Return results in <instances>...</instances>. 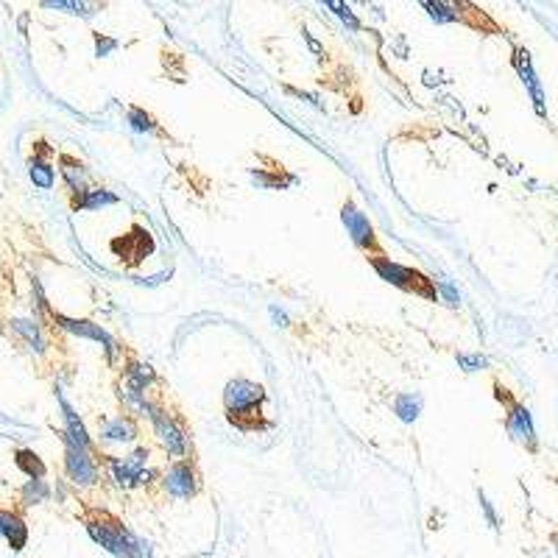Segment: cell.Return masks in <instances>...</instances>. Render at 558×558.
<instances>
[{
	"mask_svg": "<svg viewBox=\"0 0 558 558\" xmlns=\"http://www.w3.org/2000/svg\"><path fill=\"white\" fill-rule=\"evenodd\" d=\"M40 6L54 12L76 14V17H95L107 6V0H40Z\"/></svg>",
	"mask_w": 558,
	"mask_h": 558,
	"instance_id": "cell-15",
	"label": "cell"
},
{
	"mask_svg": "<svg viewBox=\"0 0 558 558\" xmlns=\"http://www.w3.org/2000/svg\"><path fill=\"white\" fill-rule=\"evenodd\" d=\"M436 288H439V291L444 293V296H447V302H450L452 307H455V305H461V299H458V293L452 291V288H450V285H447V282H439V285H436Z\"/></svg>",
	"mask_w": 558,
	"mask_h": 558,
	"instance_id": "cell-28",
	"label": "cell"
},
{
	"mask_svg": "<svg viewBox=\"0 0 558 558\" xmlns=\"http://www.w3.org/2000/svg\"><path fill=\"white\" fill-rule=\"evenodd\" d=\"M42 307L48 310V316L54 319V324L59 327V330L81 335V338H90V341H98V344L107 349L109 363H115V358L120 355V344L107 333V330H104V327H101V324H93V321L87 319H70V316H62V313H56L54 307L48 305V302H42Z\"/></svg>",
	"mask_w": 558,
	"mask_h": 558,
	"instance_id": "cell-7",
	"label": "cell"
},
{
	"mask_svg": "<svg viewBox=\"0 0 558 558\" xmlns=\"http://www.w3.org/2000/svg\"><path fill=\"white\" fill-rule=\"evenodd\" d=\"M321 3H324V6H330V9H333L335 17H341V20H344L346 26L352 28V31H360L358 17H355V14L349 12V6H346L344 0H321Z\"/></svg>",
	"mask_w": 558,
	"mask_h": 558,
	"instance_id": "cell-24",
	"label": "cell"
},
{
	"mask_svg": "<svg viewBox=\"0 0 558 558\" xmlns=\"http://www.w3.org/2000/svg\"><path fill=\"white\" fill-rule=\"evenodd\" d=\"M59 173H62V179H65V185L73 199L90 190V185H87V179H90L87 165H84L81 160H76V157H70V154H59Z\"/></svg>",
	"mask_w": 558,
	"mask_h": 558,
	"instance_id": "cell-13",
	"label": "cell"
},
{
	"mask_svg": "<svg viewBox=\"0 0 558 558\" xmlns=\"http://www.w3.org/2000/svg\"><path fill=\"white\" fill-rule=\"evenodd\" d=\"M394 413H397L399 422L411 425V422L419 419V413H422V397L419 394H397V399H394Z\"/></svg>",
	"mask_w": 558,
	"mask_h": 558,
	"instance_id": "cell-19",
	"label": "cell"
},
{
	"mask_svg": "<svg viewBox=\"0 0 558 558\" xmlns=\"http://www.w3.org/2000/svg\"><path fill=\"white\" fill-rule=\"evenodd\" d=\"M118 196L107 190V187H90L87 193H81L76 199H70V210L73 213H84V210H104V207H115Z\"/></svg>",
	"mask_w": 558,
	"mask_h": 558,
	"instance_id": "cell-14",
	"label": "cell"
},
{
	"mask_svg": "<svg viewBox=\"0 0 558 558\" xmlns=\"http://www.w3.org/2000/svg\"><path fill=\"white\" fill-rule=\"evenodd\" d=\"M341 221H344L352 243L358 246L360 252H366V257L383 254L380 243H377V235H374V226L372 221H369V215L360 213L358 207H355V201H346L344 207H341Z\"/></svg>",
	"mask_w": 558,
	"mask_h": 558,
	"instance_id": "cell-8",
	"label": "cell"
},
{
	"mask_svg": "<svg viewBox=\"0 0 558 558\" xmlns=\"http://www.w3.org/2000/svg\"><path fill=\"white\" fill-rule=\"evenodd\" d=\"M271 316H274L277 321H282V327H288V316H285V313H282L279 307H271Z\"/></svg>",
	"mask_w": 558,
	"mask_h": 558,
	"instance_id": "cell-29",
	"label": "cell"
},
{
	"mask_svg": "<svg viewBox=\"0 0 558 558\" xmlns=\"http://www.w3.org/2000/svg\"><path fill=\"white\" fill-rule=\"evenodd\" d=\"M118 40H109L104 34H95V56H109L112 51H118Z\"/></svg>",
	"mask_w": 558,
	"mask_h": 558,
	"instance_id": "cell-26",
	"label": "cell"
},
{
	"mask_svg": "<svg viewBox=\"0 0 558 558\" xmlns=\"http://www.w3.org/2000/svg\"><path fill=\"white\" fill-rule=\"evenodd\" d=\"M48 497H51V486L45 480H26V486L20 492V500L26 505L48 503Z\"/></svg>",
	"mask_w": 558,
	"mask_h": 558,
	"instance_id": "cell-23",
	"label": "cell"
},
{
	"mask_svg": "<svg viewBox=\"0 0 558 558\" xmlns=\"http://www.w3.org/2000/svg\"><path fill=\"white\" fill-rule=\"evenodd\" d=\"M146 416L151 419L154 433H157V439H160V444L165 447V452H168L171 458H176V461L187 458V452H190V441H187L185 425H182L179 419H173L171 413L165 411L160 402H151Z\"/></svg>",
	"mask_w": 558,
	"mask_h": 558,
	"instance_id": "cell-5",
	"label": "cell"
},
{
	"mask_svg": "<svg viewBox=\"0 0 558 558\" xmlns=\"http://www.w3.org/2000/svg\"><path fill=\"white\" fill-rule=\"evenodd\" d=\"M14 464H17V469H20L28 480H42L48 475V466L42 464V458L34 450L14 452Z\"/></svg>",
	"mask_w": 558,
	"mask_h": 558,
	"instance_id": "cell-17",
	"label": "cell"
},
{
	"mask_svg": "<svg viewBox=\"0 0 558 558\" xmlns=\"http://www.w3.org/2000/svg\"><path fill=\"white\" fill-rule=\"evenodd\" d=\"M425 6V12L436 20V23H461V14L452 6L450 0H419Z\"/></svg>",
	"mask_w": 558,
	"mask_h": 558,
	"instance_id": "cell-22",
	"label": "cell"
},
{
	"mask_svg": "<svg viewBox=\"0 0 558 558\" xmlns=\"http://www.w3.org/2000/svg\"><path fill=\"white\" fill-rule=\"evenodd\" d=\"M101 439L118 441V444H129V441L137 439V425H134L129 416H115V419H107V422L101 425Z\"/></svg>",
	"mask_w": 558,
	"mask_h": 558,
	"instance_id": "cell-16",
	"label": "cell"
},
{
	"mask_svg": "<svg viewBox=\"0 0 558 558\" xmlns=\"http://www.w3.org/2000/svg\"><path fill=\"white\" fill-rule=\"evenodd\" d=\"M12 327L17 330V333L26 338V344L37 352V355H42L45 349H48V341H45V335H42L40 324L37 321H28V319H14Z\"/></svg>",
	"mask_w": 558,
	"mask_h": 558,
	"instance_id": "cell-18",
	"label": "cell"
},
{
	"mask_svg": "<svg viewBox=\"0 0 558 558\" xmlns=\"http://www.w3.org/2000/svg\"><path fill=\"white\" fill-rule=\"evenodd\" d=\"M56 148L48 140H34L31 157H28V176L40 190H51L56 185V168H54Z\"/></svg>",
	"mask_w": 558,
	"mask_h": 558,
	"instance_id": "cell-11",
	"label": "cell"
},
{
	"mask_svg": "<svg viewBox=\"0 0 558 558\" xmlns=\"http://www.w3.org/2000/svg\"><path fill=\"white\" fill-rule=\"evenodd\" d=\"M126 123H129V129L137 134H160V123L154 120L151 112L140 107H129L126 109Z\"/></svg>",
	"mask_w": 558,
	"mask_h": 558,
	"instance_id": "cell-20",
	"label": "cell"
},
{
	"mask_svg": "<svg viewBox=\"0 0 558 558\" xmlns=\"http://www.w3.org/2000/svg\"><path fill=\"white\" fill-rule=\"evenodd\" d=\"M478 497H480V508H483V514H486V519H489V525H492L494 531H497V528H500V519H497V514H494L492 503L486 500V494L483 492H480Z\"/></svg>",
	"mask_w": 558,
	"mask_h": 558,
	"instance_id": "cell-27",
	"label": "cell"
},
{
	"mask_svg": "<svg viewBox=\"0 0 558 558\" xmlns=\"http://www.w3.org/2000/svg\"><path fill=\"white\" fill-rule=\"evenodd\" d=\"M3 536L9 539V545L12 550H23L28 542V528L23 519L12 514V511H6V525H3Z\"/></svg>",
	"mask_w": 558,
	"mask_h": 558,
	"instance_id": "cell-21",
	"label": "cell"
},
{
	"mask_svg": "<svg viewBox=\"0 0 558 558\" xmlns=\"http://www.w3.org/2000/svg\"><path fill=\"white\" fill-rule=\"evenodd\" d=\"M494 397L505 408V430H508V436L517 444H522L528 452H539V439H536L531 411L503 383H494Z\"/></svg>",
	"mask_w": 558,
	"mask_h": 558,
	"instance_id": "cell-4",
	"label": "cell"
},
{
	"mask_svg": "<svg viewBox=\"0 0 558 558\" xmlns=\"http://www.w3.org/2000/svg\"><path fill=\"white\" fill-rule=\"evenodd\" d=\"M514 67H517L519 79H522V84H525V90L531 93L533 98V107H536V112L545 118L547 115V107H545V90H542V81H539V76L533 73V65H531V56H528V51H522L519 48L517 56H514Z\"/></svg>",
	"mask_w": 558,
	"mask_h": 558,
	"instance_id": "cell-12",
	"label": "cell"
},
{
	"mask_svg": "<svg viewBox=\"0 0 558 558\" xmlns=\"http://www.w3.org/2000/svg\"><path fill=\"white\" fill-rule=\"evenodd\" d=\"M65 472L76 486H95L101 480L98 452L65 441Z\"/></svg>",
	"mask_w": 558,
	"mask_h": 558,
	"instance_id": "cell-9",
	"label": "cell"
},
{
	"mask_svg": "<svg viewBox=\"0 0 558 558\" xmlns=\"http://www.w3.org/2000/svg\"><path fill=\"white\" fill-rule=\"evenodd\" d=\"M162 486L165 492L176 497V500H190L199 494V475H196V466L190 458H182V461H173L162 478Z\"/></svg>",
	"mask_w": 558,
	"mask_h": 558,
	"instance_id": "cell-10",
	"label": "cell"
},
{
	"mask_svg": "<svg viewBox=\"0 0 558 558\" xmlns=\"http://www.w3.org/2000/svg\"><path fill=\"white\" fill-rule=\"evenodd\" d=\"M87 533L93 536L98 545L115 558H148V545L143 539H137L118 517H112L109 511L93 508L84 514Z\"/></svg>",
	"mask_w": 558,
	"mask_h": 558,
	"instance_id": "cell-2",
	"label": "cell"
},
{
	"mask_svg": "<svg viewBox=\"0 0 558 558\" xmlns=\"http://www.w3.org/2000/svg\"><path fill=\"white\" fill-rule=\"evenodd\" d=\"M369 266L374 268V274L394 285L399 291L413 293V296H422L425 302H439V288H436V279L425 277L422 271H416L411 266H399L386 254H377V257H366Z\"/></svg>",
	"mask_w": 558,
	"mask_h": 558,
	"instance_id": "cell-3",
	"label": "cell"
},
{
	"mask_svg": "<svg viewBox=\"0 0 558 558\" xmlns=\"http://www.w3.org/2000/svg\"><path fill=\"white\" fill-rule=\"evenodd\" d=\"M148 447H137L134 452H129L126 458H109L104 455L112 472V480L118 483L120 489H134V486H148L151 478H157V472L148 469Z\"/></svg>",
	"mask_w": 558,
	"mask_h": 558,
	"instance_id": "cell-6",
	"label": "cell"
},
{
	"mask_svg": "<svg viewBox=\"0 0 558 558\" xmlns=\"http://www.w3.org/2000/svg\"><path fill=\"white\" fill-rule=\"evenodd\" d=\"M458 366L464 369V372H483L486 366H489V360L483 358L480 352H475V355H458Z\"/></svg>",
	"mask_w": 558,
	"mask_h": 558,
	"instance_id": "cell-25",
	"label": "cell"
},
{
	"mask_svg": "<svg viewBox=\"0 0 558 558\" xmlns=\"http://www.w3.org/2000/svg\"><path fill=\"white\" fill-rule=\"evenodd\" d=\"M266 405V388L246 377H235L224 386V411L226 422L238 427L240 433H263L271 427L263 416Z\"/></svg>",
	"mask_w": 558,
	"mask_h": 558,
	"instance_id": "cell-1",
	"label": "cell"
}]
</instances>
